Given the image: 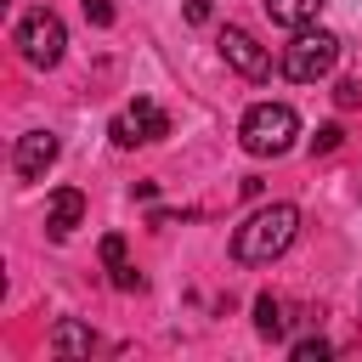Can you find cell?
Here are the masks:
<instances>
[{"label": "cell", "mask_w": 362, "mask_h": 362, "mask_svg": "<svg viewBox=\"0 0 362 362\" xmlns=\"http://www.w3.org/2000/svg\"><path fill=\"white\" fill-rule=\"evenodd\" d=\"M51 351H57V356H90V351H96V334H90L85 322L62 317V322L51 328Z\"/></svg>", "instance_id": "cell-9"}, {"label": "cell", "mask_w": 362, "mask_h": 362, "mask_svg": "<svg viewBox=\"0 0 362 362\" xmlns=\"http://www.w3.org/2000/svg\"><path fill=\"white\" fill-rule=\"evenodd\" d=\"M107 136H113V147H136V141H158V136H170V113L158 107V102H147V96H136L124 113H113V124H107Z\"/></svg>", "instance_id": "cell-5"}, {"label": "cell", "mask_w": 362, "mask_h": 362, "mask_svg": "<svg viewBox=\"0 0 362 362\" xmlns=\"http://www.w3.org/2000/svg\"><path fill=\"white\" fill-rule=\"evenodd\" d=\"M334 96H339V107H356V102H362V85H356V79H345Z\"/></svg>", "instance_id": "cell-17"}, {"label": "cell", "mask_w": 362, "mask_h": 362, "mask_svg": "<svg viewBox=\"0 0 362 362\" xmlns=\"http://www.w3.org/2000/svg\"><path fill=\"white\" fill-rule=\"evenodd\" d=\"M57 153H62V141H57L51 130H28V136H17V147H11V170H17V181H45V170L57 164Z\"/></svg>", "instance_id": "cell-6"}, {"label": "cell", "mask_w": 362, "mask_h": 362, "mask_svg": "<svg viewBox=\"0 0 362 362\" xmlns=\"http://www.w3.org/2000/svg\"><path fill=\"white\" fill-rule=\"evenodd\" d=\"M79 221H85V192H79V187H57L51 204H45V226H51V238H68Z\"/></svg>", "instance_id": "cell-8"}, {"label": "cell", "mask_w": 362, "mask_h": 362, "mask_svg": "<svg viewBox=\"0 0 362 362\" xmlns=\"http://www.w3.org/2000/svg\"><path fill=\"white\" fill-rule=\"evenodd\" d=\"M334 62H339V40L328 28H294V40L283 45V74L300 79V85L334 74Z\"/></svg>", "instance_id": "cell-3"}, {"label": "cell", "mask_w": 362, "mask_h": 362, "mask_svg": "<svg viewBox=\"0 0 362 362\" xmlns=\"http://www.w3.org/2000/svg\"><path fill=\"white\" fill-rule=\"evenodd\" d=\"M288 356H294V362H328V356H334V345H328V339H294V345H288Z\"/></svg>", "instance_id": "cell-12"}, {"label": "cell", "mask_w": 362, "mask_h": 362, "mask_svg": "<svg viewBox=\"0 0 362 362\" xmlns=\"http://www.w3.org/2000/svg\"><path fill=\"white\" fill-rule=\"evenodd\" d=\"M317 11H322V0H266V17L277 28H311Z\"/></svg>", "instance_id": "cell-10"}, {"label": "cell", "mask_w": 362, "mask_h": 362, "mask_svg": "<svg viewBox=\"0 0 362 362\" xmlns=\"http://www.w3.org/2000/svg\"><path fill=\"white\" fill-rule=\"evenodd\" d=\"M102 260H107V272L124 260V238H119V232H107V238H102Z\"/></svg>", "instance_id": "cell-16"}, {"label": "cell", "mask_w": 362, "mask_h": 362, "mask_svg": "<svg viewBox=\"0 0 362 362\" xmlns=\"http://www.w3.org/2000/svg\"><path fill=\"white\" fill-rule=\"evenodd\" d=\"M215 11V0H187V23H204Z\"/></svg>", "instance_id": "cell-18"}, {"label": "cell", "mask_w": 362, "mask_h": 362, "mask_svg": "<svg viewBox=\"0 0 362 362\" xmlns=\"http://www.w3.org/2000/svg\"><path fill=\"white\" fill-rule=\"evenodd\" d=\"M79 6H85V17H90L96 28H107V23H113V0H79Z\"/></svg>", "instance_id": "cell-15"}, {"label": "cell", "mask_w": 362, "mask_h": 362, "mask_svg": "<svg viewBox=\"0 0 362 362\" xmlns=\"http://www.w3.org/2000/svg\"><path fill=\"white\" fill-rule=\"evenodd\" d=\"M221 57H226V68H238L243 79H266V74H272L266 45H260L255 34H243V28H221Z\"/></svg>", "instance_id": "cell-7"}, {"label": "cell", "mask_w": 362, "mask_h": 362, "mask_svg": "<svg viewBox=\"0 0 362 362\" xmlns=\"http://www.w3.org/2000/svg\"><path fill=\"white\" fill-rule=\"evenodd\" d=\"M339 136H345L339 124H322V130L311 136V153H334V147H339Z\"/></svg>", "instance_id": "cell-13"}, {"label": "cell", "mask_w": 362, "mask_h": 362, "mask_svg": "<svg viewBox=\"0 0 362 362\" xmlns=\"http://www.w3.org/2000/svg\"><path fill=\"white\" fill-rule=\"evenodd\" d=\"M283 328H288L283 300H277V294H260V300H255V334H260V339H283Z\"/></svg>", "instance_id": "cell-11"}, {"label": "cell", "mask_w": 362, "mask_h": 362, "mask_svg": "<svg viewBox=\"0 0 362 362\" xmlns=\"http://www.w3.org/2000/svg\"><path fill=\"white\" fill-rule=\"evenodd\" d=\"M294 136H300V119H294L288 102H255L243 113V124H238V141L255 158H283L294 147Z\"/></svg>", "instance_id": "cell-2"}, {"label": "cell", "mask_w": 362, "mask_h": 362, "mask_svg": "<svg viewBox=\"0 0 362 362\" xmlns=\"http://www.w3.org/2000/svg\"><path fill=\"white\" fill-rule=\"evenodd\" d=\"M113 288H124V294H130V288H141V272H136L130 260H119V266H113Z\"/></svg>", "instance_id": "cell-14"}, {"label": "cell", "mask_w": 362, "mask_h": 362, "mask_svg": "<svg viewBox=\"0 0 362 362\" xmlns=\"http://www.w3.org/2000/svg\"><path fill=\"white\" fill-rule=\"evenodd\" d=\"M294 232H300V209H294V204H266V209H255V215L232 232V255H238L243 266H272V260L294 243Z\"/></svg>", "instance_id": "cell-1"}, {"label": "cell", "mask_w": 362, "mask_h": 362, "mask_svg": "<svg viewBox=\"0 0 362 362\" xmlns=\"http://www.w3.org/2000/svg\"><path fill=\"white\" fill-rule=\"evenodd\" d=\"M17 45H23V62H28V68H57L62 51H68V28H62L57 11L34 6V11H23V23H17Z\"/></svg>", "instance_id": "cell-4"}]
</instances>
